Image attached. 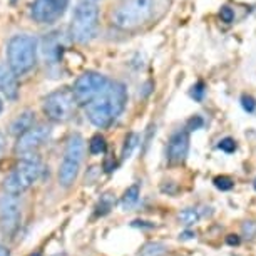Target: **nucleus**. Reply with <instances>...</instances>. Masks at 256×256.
<instances>
[{"instance_id":"nucleus-1","label":"nucleus","mask_w":256,"mask_h":256,"mask_svg":"<svg viewBox=\"0 0 256 256\" xmlns=\"http://www.w3.org/2000/svg\"><path fill=\"white\" fill-rule=\"evenodd\" d=\"M128 102V92L124 84L116 80H109L104 90L92 102L86 106L89 120L98 128H108L122 114Z\"/></svg>"},{"instance_id":"nucleus-2","label":"nucleus","mask_w":256,"mask_h":256,"mask_svg":"<svg viewBox=\"0 0 256 256\" xmlns=\"http://www.w3.org/2000/svg\"><path fill=\"white\" fill-rule=\"evenodd\" d=\"M158 0H124L112 12V24L120 30H136L156 16Z\"/></svg>"},{"instance_id":"nucleus-3","label":"nucleus","mask_w":256,"mask_h":256,"mask_svg":"<svg viewBox=\"0 0 256 256\" xmlns=\"http://www.w3.org/2000/svg\"><path fill=\"white\" fill-rule=\"evenodd\" d=\"M99 10L92 0H80L77 4L70 24V36L74 40L86 44L90 42L98 34Z\"/></svg>"},{"instance_id":"nucleus-4","label":"nucleus","mask_w":256,"mask_h":256,"mask_svg":"<svg viewBox=\"0 0 256 256\" xmlns=\"http://www.w3.org/2000/svg\"><path fill=\"white\" fill-rule=\"evenodd\" d=\"M8 67L16 76H24L36 66L37 40L30 36H16L7 46Z\"/></svg>"},{"instance_id":"nucleus-5","label":"nucleus","mask_w":256,"mask_h":256,"mask_svg":"<svg viewBox=\"0 0 256 256\" xmlns=\"http://www.w3.org/2000/svg\"><path fill=\"white\" fill-rule=\"evenodd\" d=\"M42 172V162L36 154L30 156H24L22 161L14 168V171L6 178L4 181V188L8 194H22L24 191H27Z\"/></svg>"},{"instance_id":"nucleus-6","label":"nucleus","mask_w":256,"mask_h":256,"mask_svg":"<svg viewBox=\"0 0 256 256\" xmlns=\"http://www.w3.org/2000/svg\"><path fill=\"white\" fill-rule=\"evenodd\" d=\"M86 144L80 134H72L69 141L66 144L64 158H62L60 168H59V182L64 188H69L76 181L79 169L84 159Z\"/></svg>"},{"instance_id":"nucleus-7","label":"nucleus","mask_w":256,"mask_h":256,"mask_svg":"<svg viewBox=\"0 0 256 256\" xmlns=\"http://www.w3.org/2000/svg\"><path fill=\"white\" fill-rule=\"evenodd\" d=\"M76 98L69 89H60L49 94L44 100V112L56 122H64L76 112Z\"/></svg>"},{"instance_id":"nucleus-8","label":"nucleus","mask_w":256,"mask_h":256,"mask_svg":"<svg viewBox=\"0 0 256 256\" xmlns=\"http://www.w3.org/2000/svg\"><path fill=\"white\" fill-rule=\"evenodd\" d=\"M108 82H109L108 77L100 76L98 72H86V74H82L79 79L76 80L74 90H72V94H74V98H76V102L82 106H88L89 102H92V100L104 90Z\"/></svg>"},{"instance_id":"nucleus-9","label":"nucleus","mask_w":256,"mask_h":256,"mask_svg":"<svg viewBox=\"0 0 256 256\" xmlns=\"http://www.w3.org/2000/svg\"><path fill=\"white\" fill-rule=\"evenodd\" d=\"M22 218V202L16 194H8L6 192L0 198V223L4 230L8 233H14L18 228Z\"/></svg>"},{"instance_id":"nucleus-10","label":"nucleus","mask_w":256,"mask_h":256,"mask_svg":"<svg viewBox=\"0 0 256 256\" xmlns=\"http://www.w3.org/2000/svg\"><path fill=\"white\" fill-rule=\"evenodd\" d=\"M69 0H36L32 6V17L38 24H52L64 16Z\"/></svg>"},{"instance_id":"nucleus-11","label":"nucleus","mask_w":256,"mask_h":256,"mask_svg":"<svg viewBox=\"0 0 256 256\" xmlns=\"http://www.w3.org/2000/svg\"><path fill=\"white\" fill-rule=\"evenodd\" d=\"M50 136V128L49 126H37V128H30L27 132H24L22 136H18L17 141V152L22 156H30L36 154L38 148H42L47 142V139Z\"/></svg>"},{"instance_id":"nucleus-12","label":"nucleus","mask_w":256,"mask_h":256,"mask_svg":"<svg viewBox=\"0 0 256 256\" xmlns=\"http://www.w3.org/2000/svg\"><path fill=\"white\" fill-rule=\"evenodd\" d=\"M190 151V134L188 131H178L171 136L168 142V159L169 162H182Z\"/></svg>"},{"instance_id":"nucleus-13","label":"nucleus","mask_w":256,"mask_h":256,"mask_svg":"<svg viewBox=\"0 0 256 256\" xmlns=\"http://www.w3.org/2000/svg\"><path fill=\"white\" fill-rule=\"evenodd\" d=\"M0 92L7 99H17L18 96V82L17 76L8 66L0 62Z\"/></svg>"},{"instance_id":"nucleus-14","label":"nucleus","mask_w":256,"mask_h":256,"mask_svg":"<svg viewBox=\"0 0 256 256\" xmlns=\"http://www.w3.org/2000/svg\"><path fill=\"white\" fill-rule=\"evenodd\" d=\"M59 36H60V34L56 32V34H50L49 37L44 38V47H42V49H44L46 59H49L50 64H54V62H57L60 59L62 49H64V44H62Z\"/></svg>"},{"instance_id":"nucleus-15","label":"nucleus","mask_w":256,"mask_h":256,"mask_svg":"<svg viewBox=\"0 0 256 256\" xmlns=\"http://www.w3.org/2000/svg\"><path fill=\"white\" fill-rule=\"evenodd\" d=\"M30 128H34V114L27 110V112L18 114L17 118L14 119V122L10 126V132L14 136H22V134L27 132Z\"/></svg>"},{"instance_id":"nucleus-16","label":"nucleus","mask_w":256,"mask_h":256,"mask_svg":"<svg viewBox=\"0 0 256 256\" xmlns=\"http://www.w3.org/2000/svg\"><path fill=\"white\" fill-rule=\"evenodd\" d=\"M208 212H210V211H202V210H200V208H186L184 211L180 212V221H181V223L188 224V226L194 224L202 218V216H206Z\"/></svg>"},{"instance_id":"nucleus-17","label":"nucleus","mask_w":256,"mask_h":256,"mask_svg":"<svg viewBox=\"0 0 256 256\" xmlns=\"http://www.w3.org/2000/svg\"><path fill=\"white\" fill-rule=\"evenodd\" d=\"M166 253V246L159 241H149L141 248V256H162Z\"/></svg>"},{"instance_id":"nucleus-18","label":"nucleus","mask_w":256,"mask_h":256,"mask_svg":"<svg viewBox=\"0 0 256 256\" xmlns=\"http://www.w3.org/2000/svg\"><path fill=\"white\" fill-rule=\"evenodd\" d=\"M139 200V186L134 184L129 188L128 191L124 192V198H122V206L124 208H131L132 204H136Z\"/></svg>"},{"instance_id":"nucleus-19","label":"nucleus","mask_w":256,"mask_h":256,"mask_svg":"<svg viewBox=\"0 0 256 256\" xmlns=\"http://www.w3.org/2000/svg\"><path fill=\"white\" fill-rule=\"evenodd\" d=\"M138 142H139V136H138V134H129V136L126 138V144H124V149H122V159L131 158V154L134 152V149L138 148Z\"/></svg>"},{"instance_id":"nucleus-20","label":"nucleus","mask_w":256,"mask_h":256,"mask_svg":"<svg viewBox=\"0 0 256 256\" xmlns=\"http://www.w3.org/2000/svg\"><path fill=\"white\" fill-rule=\"evenodd\" d=\"M89 151H90V154H102L106 151L104 138H100V136L92 138V141L89 142Z\"/></svg>"},{"instance_id":"nucleus-21","label":"nucleus","mask_w":256,"mask_h":256,"mask_svg":"<svg viewBox=\"0 0 256 256\" xmlns=\"http://www.w3.org/2000/svg\"><path fill=\"white\" fill-rule=\"evenodd\" d=\"M241 233L246 240H253L256 236V223L254 221H244L243 224H241Z\"/></svg>"},{"instance_id":"nucleus-22","label":"nucleus","mask_w":256,"mask_h":256,"mask_svg":"<svg viewBox=\"0 0 256 256\" xmlns=\"http://www.w3.org/2000/svg\"><path fill=\"white\" fill-rule=\"evenodd\" d=\"M233 180L228 176H218V178H214V186L218 188V190L221 191H230L231 188H233Z\"/></svg>"},{"instance_id":"nucleus-23","label":"nucleus","mask_w":256,"mask_h":256,"mask_svg":"<svg viewBox=\"0 0 256 256\" xmlns=\"http://www.w3.org/2000/svg\"><path fill=\"white\" fill-rule=\"evenodd\" d=\"M218 148L221 149V151H224V152H234L236 151V142H234V139L224 138L223 141H220Z\"/></svg>"},{"instance_id":"nucleus-24","label":"nucleus","mask_w":256,"mask_h":256,"mask_svg":"<svg viewBox=\"0 0 256 256\" xmlns=\"http://www.w3.org/2000/svg\"><path fill=\"white\" fill-rule=\"evenodd\" d=\"M241 106H243V109L246 112H254L256 100L251 98V96H243V98H241Z\"/></svg>"},{"instance_id":"nucleus-25","label":"nucleus","mask_w":256,"mask_h":256,"mask_svg":"<svg viewBox=\"0 0 256 256\" xmlns=\"http://www.w3.org/2000/svg\"><path fill=\"white\" fill-rule=\"evenodd\" d=\"M220 16H221V18H223V22H226V24H231L234 20V12H233V8H230V7L221 8Z\"/></svg>"},{"instance_id":"nucleus-26","label":"nucleus","mask_w":256,"mask_h":256,"mask_svg":"<svg viewBox=\"0 0 256 256\" xmlns=\"http://www.w3.org/2000/svg\"><path fill=\"white\" fill-rule=\"evenodd\" d=\"M191 96L194 98L196 100H201L202 99V96H204V84L202 82H198V84L192 88L191 90Z\"/></svg>"},{"instance_id":"nucleus-27","label":"nucleus","mask_w":256,"mask_h":256,"mask_svg":"<svg viewBox=\"0 0 256 256\" xmlns=\"http://www.w3.org/2000/svg\"><path fill=\"white\" fill-rule=\"evenodd\" d=\"M202 124H204V122H202V119L200 118V116H196L194 119H191L190 122H188V129H190V131H196V129L201 128Z\"/></svg>"},{"instance_id":"nucleus-28","label":"nucleus","mask_w":256,"mask_h":256,"mask_svg":"<svg viewBox=\"0 0 256 256\" xmlns=\"http://www.w3.org/2000/svg\"><path fill=\"white\" fill-rule=\"evenodd\" d=\"M4 151H6V138H4V134L0 132V159L4 156Z\"/></svg>"},{"instance_id":"nucleus-29","label":"nucleus","mask_w":256,"mask_h":256,"mask_svg":"<svg viewBox=\"0 0 256 256\" xmlns=\"http://www.w3.org/2000/svg\"><path fill=\"white\" fill-rule=\"evenodd\" d=\"M228 243L230 244H240V238L236 234H230L228 236Z\"/></svg>"},{"instance_id":"nucleus-30","label":"nucleus","mask_w":256,"mask_h":256,"mask_svg":"<svg viewBox=\"0 0 256 256\" xmlns=\"http://www.w3.org/2000/svg\"><path fill=\"white\" fill-rule=\"evenodd\" d=\"M0 256H10V254H8V250L6 248V246H2V244H0Z\"/></svg>"},{"instance_id":"nucleus-31","label":"nucleus","mask_w":256,"mask_h":256,"mask_svg":"<svg viewBox=\"0 0 256 256\" xmlns=\"http://www.w3.org/2000/svg\"><path fill=\"white\" fill-rule=\"evenodd\" d=\"M2 106H4V104H2V99H0V112H2Z\"/></svg>"},{"instance_id":"nucleus-32","label":"nucleus","mask_w":256,"mask_h":256,"mask_svg":"<svg viewBox=\"0 0 256 256\" xmlns=\"http://www.w3.org/2000/svg\"><path fill=\"white\" fill-rule=\"evenodd\" d=\"M254 190H256V180H254Z\"/></svg>"}]
</instances>
